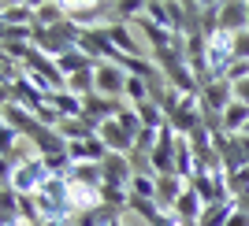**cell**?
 <instances>
[{
    "mask_svg": "<svg viewBox=\"0 0 249 226\" xmlns=\"http://www.w3.org/2000/svg\"><path fill=\"white\" fill-rule=\"evenodd\" d=\"M234 63V37L219 30L216 37H208V71H212V82H223Z\"/></svg>",
    "mask_w": 249,
    "mask_h": 226,
    "instance_id": "1",
    "label": "cell"
},
{
    "mask_svg": "<svg viewBox=\"0 0 249 226\" xmlns=\"http://www.w3.org/2000/svg\"><path fill=\"white\" fill-rule=\"evenodd\" d=\"M126 82H130L126 67H119V63H97V93L112 97V100H123Z\"/></svg>",
    "mask_w": 249,
    "mask_h": 226,
    "instance_id": "2",
    "label": "cell"
},
{
    "mask_svg": "<svg viewBox=\"0 0 249 226\" xmlns=\"http://www.w3.org/2000/svg\"><path fill=\"white\" fill-rule=\"evenodd\" d=\"M4 126H11V130L19 137H26V141H34L41 130H49V126L37 123V115L26 112V108H19V104H4Z\"/></svg>",
    "mask_w": 249,
    "mask_h": 226,
    "instance_id": "3",
    "label": "cell"
},
{
    "mask_svg": "<svg viewBox=\"0 0 249 226\" xmlns=\"http://www.w3.org/2000/svg\"><path fill=\"white\" fill-rule=\"evenodd\" d=\"M101 171H104V185H119V189H130V182H134V175H138L134 160H130V156H119V152L108 156L101 163Z\"/></svg>",
    "mask_w": 249,
    "mask_h": 226,
    "instance_id": "4",
    "label": "cell"
},
{
    "mask_svg": "<svg viewBox=\"0 0 249 226\" xmlns=\"http://www.w3.org/2000/svg\"><path fill=\"white\" fill-rule=\"evenodd\" d=\"M234 104V85L223 78V82H208V85H201V108L205 112H216V115H223Z\"/></svg>",
    "mask_w": 249,
    "mask_h": 226,
    "instance_id": "5",
    "label": "cell"
},
{
    "mask_svg": "<svg viewBox=\"0 0 249 226\" xmlns=\"http://www.w3.org/2000/svg\"><path fill=\"white\" fill-rule=\"evenodd\" d=\"M219 30L223 33H242L249 30V4L246 0H227V4H219Z\"/></svg>",
    "mask_w": 249,
    "mask_h": 226,
    "instance_id": "6",
    "label": "cell"
},
{
    "mask_svg": "<svg viewBox=\"0 0 249 226\" xmlns=\"http://www.w3.org/2000/svg\"><path fill=\"white\" fill-rule=\"evenodd\" d=\"M108 37H112L115 48L123 52V56H130V60H142V56H149V45H138L134 30H130L126 22H108Z\"/></svg>",
    "mask_w": 249,
    "mask_h": 226,
    "instance_id": "7",
    "label": "cell"
},
{
    "mask_svg": "<svg viewBox=\"0 0 249 226\" xmlns=\"http://www.w3.org/2000/svg\"><path fill=\"white\" fill-rule=\"evenodd\" d=\"M134 26L145 33V41H149V56H160V52H171V48H175V33H167L164 26H156L149 15H142Z\"/></svg>",
    "mask_w": 249,
    "mask_h": 226,
    "instance_id": "8",
    "label": "cell"
},
{
    "mask_svg": "<svg viewBox=\"0 0 249 226\" xmlns=\"http://www.w3.org/2000/svg\"><path fill=\"white\" fill-rule=\"evenodd\" d=\"M101 141L108 145V152H119V156H134V137L126 134L123 126L115 123V119H108V123H101Z\"/></svg>",
    "mask_w": 249,
    "mask_h": 226,
    "instance_id": "9",
    "label": "cell"
},
{
    "mask_svg": "<svg viewBox=\"0 0 249 226\" xmlns=\"http://www.w3.org/2000/svg\"><path fill=\"white\" fill-rule=\"evenodd\" d=\"M186 193V182L178 175H167V178H160L156 182V204H160V211H175V204H178V196Z\"/></svg>",
    "mask_w": 249,
    "mask_h": 226,
    "instance_id": "10",
    "label": "cell"
},
{
    "mask_svg": "<svg viewBox=\"0 0 249 226\" xmlns=\"http://www.w3.org/2000/svg\"><path fill=\"white\" fill-rule=\"evenodd\" d=\"M30 145H34V152L41 156V160H49V156H67V148H71V145L63 141L56 130H41V134L34 137Z\"/></svg>",
    "mask_w": 249,
    "mask_h": 226,
    "instance_id": "11",
    "label": "cell"
},
{
    "mask_svg": "<svg viewBox=\"0 0 249 226\" xmlns=\"http://www.w3.org/2000/svg\"><path fill=\"white\" fill-rule=\"evenodd\" d=\"M37 22V4L19 0V4H4V26H34Z\"/></svg>",
    "mask_w": 249,
    "mask_h": 226,
    "instance_id": "12",
    "label": "cell"
},
{
    "mask_svg": "<svg viewBox=\"0 0 249 226\" xmlns=\"http://www.w3.org/2000/svg\"><path fill=\"white\" fill-rule=\"evenodd\" d=\"M175 215H178V223H201V215H205V200H201V196L194 193L190 185H186V193L178 196Z\"/></svg>",
    "mask_w": 249,
    "mask_h": 226,
    "instance_id": "13",
    "label": "cell"
},
{
    "mask_svg": "<svg viewBox=\"0 0 249 226\" xmlns=\"http://www.w3.org/2000/svg\"><path fill=\"white\" fill-rule=\"evenodd\" d=\"M234 211H238V200H234V196H231V200H219V204H208L197 226H227Z\"/></svg>",
    "mask_w": 249,
    "mask_h": 226,
    "instance_id": "14",
    "label": "cell"
},
{
    "mask_svg": "<svg viewBox=\"0 0 249 226\" xmlns=\"http://www.w3.org/2000/svg\"><path fill=\"white\" fill-rule=\"evenodd\" d=\"M249 126V104H242V100H234L227 108V112H223V130H227L231 137H238L242 130H246Z\"/></svg>",
    "mask_w": 249,
    "mask_h": 226,
    "instance_id": "15",
    "label": "cell"
},
{
    "mask_svg": "<svg viewBox=\"0 0 249 226\" xmlns=\"http://www.w3.org/2000/svg\"><path fill=\"white\" fill-rule=\"evenodd\" d=\"M60 71H63V78H71V74H82V71H93L97 63L89 60V56H86L82 48H74V52H67V56H60Z\"/></svg>",
    "mask_w": 249,
    "mask_h": 226,
    "instance_id": "16",
    "label": "cell"
},
{
    "mask_svg": "<svg viewBox=\"0 0 249 226\" xmlns=\"http://www.w3.org/2000/svg\"><path fill=\"white\" fill-rule=\"evenodd\" d=\"M60 22H67V4H56V0H49V4H37V22L34 26H60Z\"/></svg>",
    "mask_w": 249,
    "mask_h": 226,
    "instance_id": "17",
    "label": "cell"
},
{
    "mask_svg": "<svg viewBox=\"0 0 249 226\" xmlns=\"http://www.w3.org/2000/svg\"><path fill=\"white\" fill-rule=\"evenodd\" d=\"M71 182L89 185V189H101V185H104V171H101V163H82V167H74V171H71Z\"/></svg>",
    "mask_w": 249,
    "mask_h": 226,
    "instance_id": "18",
    "label": "cell"
},
{
    "mask_svg": "<svg viewBox=\"0 0 249 226\" xmlns=\"http://www.w3.org/2000/svg\"><path fill=\"white\" fill-rule=\"evenodd\" d=\"M123 100L130 104V108H138V104L153 100V89H149V82H145V78H134V74H130V82H126V93H123Z\"/></svg>",
    "mask_w": 249,
    "mask_h": 226,
    "instance_id": "19",
    "label": "cell"
},
{
    "mask_svg": "<svg viewBox=\"0 0 249 226\" xmlns=\"http://www.w3.org/2000/svg\"><path fill=\"white\" fill-rule=\"evenodd\" d=\"M156 175H145V171H138L134 182H130V196H145V200H156Z\"/></svg>",
    "mask_w": 249,
    "mask_h": 226,
    "instance_id": "20",
    "label": "cell"
},
{
    "mask_svg": "<svg viewBox=\"0 0 249 226\" xmlns=\"http://www.w3.org/2000/svg\"><path fill=\"white\" fill-rule=\"evenodd\" d=\"M115 123L123 126V130H126V134H130V137H134V141H138V134L145 130V126H142V115H138V108H130V104H126L123 112L115 115Z\"/></svg>",
    "mask_w": 249,
    "mask_h": 226,
    "instance_id": "21",
    "label": "cell"
},
{
    "mask_svg": "<svg viewBox=\"0 0 249 226\" xmlns=\"http://www.w3.org/2000/svg\"><path fill=\"white\" fill-rule=\"evenodd\" d=\"M234 60H246L249 63V30L234 33Z\"/></svg>",
    "mask_w": 249,
    "mask_h": 226,
    "instance_id": "22",
    "label": "cell"
},
{
    "mask_svg": "<svg viewBox=\"0 0 249 226\" xmlns=\"http://www.w3.org/2000/svg\"><path fill=\"white\" fill-rule=\"evenodd\" d=\"M234 100L249 104V78H246V82H238V85H234Z\"/></svg>",
    "mask_w": 249,
    "mask_h": 226,
    "instance_id": "23",
    "label": "cell"
},
{
    "mask_svg": "<svg viewBox=\"0 0 249 226\" xmlns=\"http://www.w3.org/2000/svg\"><path fill=\"white\" fill-rule=\"evenodd\" d=\"M227 226H249V211H242V208H238V211L231 215V223H227Z\"/></svg>",
    "mask_w": 249,
    "mask_h": 226,
    "instance_id": "24",
    "label": "cell"
},
{
    "mask_svg": "<svg viewBox=\"0 0 249 226\" xmlns=\"http://www.w3.org/2000/svg\"><path fill=\"white\" fill-rule=\"evenodd\" d=\"M123 219H126V215H119V219H115V223H112V226H126V223H123Z\"/></svg>",
    "mask_w": 249,
    "mask_h": 226,
    "instance_id": "25",
    "label": "cell"
},
{
    "mask_svg": "<svg viewBox=\"0 0 249 226\" xmlns=\"http://www.w3.org/2000/svg\"><path fill=\"white\" fill-rule=\"evenodd\" d=\"M242 134H246V137H249V126H246V130H242Z\"/></svg>",
    "mask_w": 249,
    "mask_h": 226,
    "instance_id": "26",
    "label": "cell"
}]
</instances>
